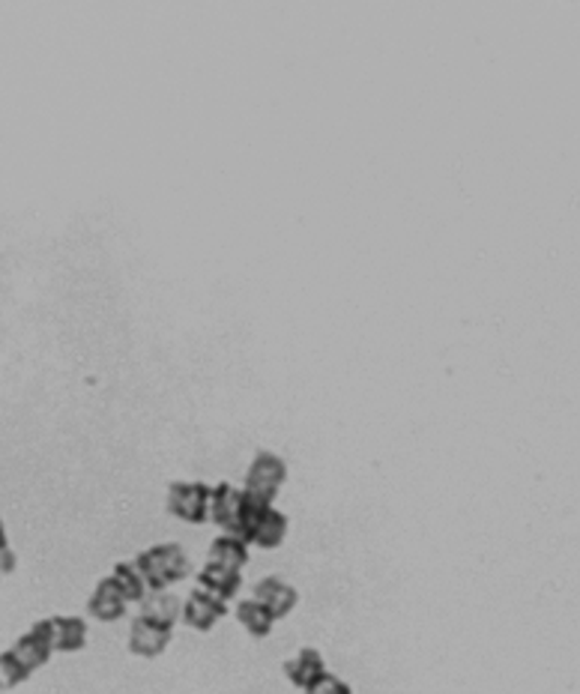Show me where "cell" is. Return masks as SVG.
Instances as JSON below:
<instances>
[{"mask_svg":"<svg viewBox=\"0 0 580 694\" xmlns=\"http://www.w3.org/2000/svg\"><path fill=\"white\" fill-rule=\"evenodd\" d=\"M132 563L141 572L147 590H165L168 584H180L189 575V557L177 542H162V545L147 548Z\"/></svg>","mask_w":580,"mask_h":694,"instance_id":"cell-1","label":"cell"},{"mask_svg":"<svg viewBox=\"0 0 580 694\" xmlns=\"http://www.w3.org/2000/svg\"><path fill=\"white\" fill-rule=\"evenodd\" d=\"M165 506L180 521L206 524L210 521V485H204V482H171Z\"/></svg>","mask_w":580,"mask_h":694,"instance_id":"cell-2","label":"cell"},{"mask_svg":"<svg viewBox=\"0 0 580 694\" xmlns=\"http://www.w3.org/2000/svg\"><path fill=\"white\" fill-rule=\"evenodd\" d=\"M51 652H55V647H51V626H48V620L34 623V628L27 635L19 637L10 647V656L22 664L24 673H34L39 668H46Z\"/></svg>","mask_w":580,"mask_h":694,"instance_id":"cell-3","label":"cell"},{"mask_svg":"<svg viewBox=\"0 0 580 694\" xmlns=\"http://www.w3.org/2000/svg\"><path fill=\"white\" fill-rule=\"evenodd\" d=\"M287 467L275 452H258L255 461H251L249 473H246V491L251 494H261L267 501H275L279 489L285 485Z\"/></svg>","mask_w":580,"mask_h":694,"instance_id":"cell-4","label":"cell"},{"mask_svg":"<svg viewBox=\"0 0 580 694\" xmlns=\"http://www.w3.org/2000/svg\"><path fill=\"white\" fill-rule=\"evenodd\" d=\"M210 521L239 539L242 533V489H234L230 482H218L216 489H210Z\"/></svg>","mask_w":580,"mask_h":694,"instance_id":"cell-5","label":"cell"},{"mask_svg":"<svg viewBox=\"0 0 580 694\" xmlns=\"http://www.w3.org/2000/svg\"><path fill=\"white\" fill-rule=\"evenodd\" d=\"M228 614V602H222L216 596H210L201 587H194L189 596H186V604H182V620L186 626L198 628V632H210L216 626L222 616Z\"/></svg>","mask_w":580,"mask_h":694,"instance_id":"cell-6","label":"cell"},{"mask_svg":"<svg viewBox=\"0 0 580 694\" xmlns=\"http://www.w3.org/2000/svg\"><path fill=\"white\" fill-rule=\"evenodd\" d=\"M171 644V628L156 626L153 620L138 614L129 628V649L141 656V659H156Z\"/></svg>","mask_w":580,"mask_h":694,"instance_id":"cell-7","label":"cell"},{"mask_svg":"<svg viewBox=\"0 0 580 694\" xmlns=\"http://www.w3.org/2000/svg\"><path fill=\"white\" fill-rule=\"evenodd\" d=\"M255 602H261L263 608L273 614V620H282V616H287L296 608V602H299V592H296L291 584H285L282 578L270 575V578H263L255 584Z\"/></svg>","mask_w":580,"mask_h":694,"instance_id":"cell-8","label":"cell"},{"mask_svg":"<svg viewBox=\"0 0 580 694\" xmlns=\"http://www.w3.org/2000/svg\"><path fill=\"white\" fill-rule=\"evenodd\" d=\"M323 673H327V661H323L318 649L311 647L299 649L294 659L285 661V677L303 692H308L311 685L318 683Z\"/></svg>","mask_w":580,"mask_h":694,"instance_id":"cell-9","label":"cell"},{"mask_svg":"<svg viewBox=\"0 0 580 694\" xmlns=\"http://www.w3.org/2000/svg\"><path fill=\"white\" fill-rule=\"evenodd\" d=\"M55 652H79L87 644V623L81 616H48Z\"/></svg>","mask_w":580,"mask_h":694,"instance_id":"cell-10","label":"cell"},{"mask_svg":"<svg viewBox=\"0 0 580 694\" xmlns=\"http://www.w3.org/2000/svg\"><path fill=\"white\" fill-rule=\"evenodd\" d=\"M126 599L120 596V590L115 587V580L103 578L93 590L91 602H87V611H91L99 623H117L120 616L126 614Z\"/></svg>","mask_w":580,"mask_h":694,"instance_id":"cell-11","label":"cell"},{"mask_svg":"<svg viewBox=\"0 0 580 694\" xmlns=\"http://www.w3.org/2000/svg\"><path fill=\"white\" fill-rule=\"evenodd\" d=\"M182 602L180 596H174L168 590H147V596L141 599V616L153 620L156 626L174 628V623L180 620Z\"/></svg>","mask_w":580,"mask_h":694,"instance_id":"cell-12","label":"cell"},{"mask_svg":"<svg viewBox=\"0 0 580 694\" xmlns=\"http://www.w3.org/2000/svg\"><path fill=\"white\" fill-rule=\"evenodd\" d=\"M239 584H242L239 572L216 566V563H206L204 569L198 572V587H201L204 592H210V596L222 599V602H228V599L237 596Z\"/></svg>","mask_w":580,"mask_h":694,"instance_id":"cell-13","label":"cell"},{"mask_svg":"<svg viewBox=\"0 0 580 694\" xmlns=\"http://www.w3.org/2000/svg\"><path fill=\"white\" fill-rule=\"evenodd\" d=\"M206 563H216V566L239 572L249 563V545L242 539H237V536H218V539H213V545H210V560Z\"/></svg>","mask_w":580,"mask_h":694,"instance_id":"cell-14","label":"cell"},{"mask_svg":"<svg viewBox=\"0 0 580 694\" xmlns=\"http://www.w3.org/2000/svg\"><path fill=\"white\" fill-rule=\"evenodd\" d=\"M285 536H287V518L275 506H270L267 509V515H263L261 521H258V527H255V536H251V545H258V548H279L282 542H285Z\"/></svg>","mask_w":580,"mask_h":694,"instance_id":"cell-15","label":"cell"},{"mask_svg":"<svg viewBox=\"0 0 580 694\" xmlns=\"http://www.w3.org/2000/svg\"><path fill=\"white\" fill-rule=\"evenodd\" d=\"M237 620L246 626V632H249L251 637H267L270 632H273V614L263 608L261 602H255V599H242V602L237 604Z\"/></svg>","mask_w":580,"mask_h":694,"instance_id":"cell-16","label":"cell"},{"mask_svg":"<svg viewBox=\"0 0 580 694\" xmlns=\"http://www.w3.org/2000/svg\"><path fill=\"white\" fill-rule=\"evenodd\" d=\"M108 578L115 580V587L120 590L126 602H141L147 596V584L141 578V572L135 569V563H117L115 572Z\"/></svg>","mask_w":580,"mask_h":694,"instance_id":"cell-17","label":"cell"},{"mask_svg":"<svg viewBox=\"0 0 580 694\" xmlns=\"http://www.w3.org/2000/svg\"><path fill=\"white\" fill-rule=\"evenodd\" d=\"M31 673L22 671V664L12 659L10 649L7 652H0V692H10L15 685H22Z\"/></svg>","mask_w":580,"mask_h":694,"instance_id":"cell-18","label":"cell"},{"mask_svg":"<svg viewBox=\"0 0 580 694\" xmlns=\"http://www.w3.org/2000/svg\"><path fill=\"white\" fill-rule=\"evenodd\" d=\"M306 694H353L351 685L339 680V677H332V673H323L318 683L311 685Z\"/></svg>","mask_w":580,"mask_h":694,"instance_id":"cell-19","label":"cell"},{"mask_svg":"<svg viewBox=\"0 0 580 694\" xmlns=\"http://www.w3.org/2000/svg\"><path fill=\"white\" fill-rule=\"evenodd\" d=\"M15 569V554H12L7 536H0V575H10Z\"/></svg>","mask_w":580,"mask_h":694,"instance_id":"cell-20","label":"cell"},{"mask_svg":"<svg viewBox=\"0 0 580 694\" xmlns=\"http://www.w3.org/2000/svg\"><path fill=\"white\" fill-rule=\"evenodd\" d=\"M0 536H7V530H3V518H0Z\"/></svg>","mask_w":580,"mask_h":694,"instance_id":"cell-21","label":"cell"}]
</instances>
